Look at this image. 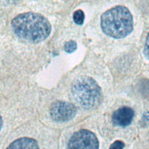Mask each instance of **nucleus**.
I'll return each mask as SVG.
<instances>
[{
	"mask_svg": "<svg viewBox=\"0 0 149 149\" xmlns=\"http://www.w3.org/2000/svg\"><path fill=\"white\" fill-rule=\"evenodd\" d=\"M11 25L18 37L33 43L45 40L51 31V25L48 19L34 12L17 15L12 19Z\"/></svg>",
	"mask_w": 149,
	"mask_h": 149,
	"instance_id": "nucleus-1",
	"label": "nucleus"
},
{
	"mask_svg": "<svg viewBox=\"0 0 149 149\" xmlns=\"http://www.w3.org/2000/svg\"><path fill=\"white\" fill-rule=\"evenodd\" d=\"M84 13L81 9H78L73 13V20L74 22L77 25H82L84 21Z\"/></svg>",
	"mask_w": 149,
	"mask_h": 149,
	"instance_id": "nucleus-8",
	"label": "nucleus"
},
{
	"mask_svg": "<svg viewBox=\"0 0 149 149\" xmlns=\"http://www.w3.org/2000/svg\"><path fill=\"white\" fill-rule=\"evenodd\" d=\"M101 27L102 31L110 37L124 38L133 30L132 15L129 10L124 6H114L101 15Z\"/></svg>",
	"mask_w": 149,
	"mask_h": 149,
	"instance_id": "nucleus-2",
	"label": "nucleus"
},
{
	"mask_svg": "<svg viewBox=\"0 0 149 149\" xmlns=\"http://www.w3.org/2000/svg\"><path fill=\"white\" fill-rule=\"evenodd\" d=\"M99 142L92 132L81 129L75 132L70 139L68 149H98Z\"/></svg>",
	"mask_w": 149,
	"mask_h": 149,
	"instance_id": "nucleus-4",
	"label": "nucleus"
},
{
	"mask_svg": "<svg viewBox=\"0 0 149 149\" xmlns=\"http://www.w3.org/2000/svg\"><path fill=\"white\" fill-rule=\"evenodd\" d=\"M77 45L76 41L70 40L67 41L64 45V50L67 53H72L76 50Z\"/></svg>",
	"mask_w": 149,
	"mask_h": 149,
	"instance_id": "nucleus-9",
	"label": "nucleus"
},
{
	"mask_svg": "<svg viewBox=\"0 0 149 149\" xmlns=\"http://www.w3.org/2000/svg\"><path fill=\"white\" fill-rule=\"evenodd\" d=\"M124 147L125 144L122 141L120 140H116L111 145L109 149H123Z\"/></svg>",
	"mask_w": 149,
	"mask_h": 149,
	"instance_id": "nucleus-10",
	"label": "nucleus"
},
{
	"mask_svg": "<svg viewBox=\"0 0 149 149\" xmlns=\"http://www.w3.org/2000/svg\"><path fill=\"white\" fill-rule=\"evenodd\" d=\"M72 93L78 104L84 108H95L102 99L101 87L91 77L81 76L73 81Z\"/></svg>",
	"mask_w": 149,
	"mask_h": 149,
	"instance_id": "nucleus-3",
	"label": "nucleus"
},
{
	"mask_svg": "<svg viewBox=\"0 0 149 149\" xmlns=\"http://www.w3.org/2000/svg\"><path fill=\"white\" fill-rule=\"evenodd\" d=\"M7 149H40L37 141L31 138L22 137L13 141Z\"/></svg>",
	"mask_w": 149,
	"mask_h": 149,
	"instance_id": "nucleus-7",
	"label": "nucleus"
},
{
	"mask_svg": "<svg viewBox=\"0 0 149 149\" xmlns=\"http://www.w3.org/2000/svg\"><path fill=\"white\" fill-rule=\"evenodd\" d=\"M144 54L146 57L149 60V33L147 35L144 48Z\"/></svg>",
	"mask_w": 149,
	"mask_h": 149,
	"instance_id": "nucleus-11",
	"label": "nucleus"
},
{
	"mask_svg": "<svg viewBox=\"0 0 149 149\" xmlns=\"http://www.w3.org/2000/svg\"><path fill=\"white\" fill-rule=\"evenodd\" d=\"M77 113V109L72 104L64 101H55L50 108L51 118L56 122H66L72 119Z\"/></svg>",
	"mask_w": 149,
	"mask_h": 149,
	"instance_id": "nucleus-5",
	"label": "nucleus"
},
{
	"mask_svg": "<svg viewBox=\"0 0 149 149\" xmlns=\"http://www.w3.org/2000/svg\"><path fill=\"white\" fill-rule=\"evenodd\" d=\"M133 116L134 112L132 108L123 107L113 113L112 120L115 125L124 127L130 124Z\"/></svg>",
	"mask_w": 149,
	"mask_h": 149,
	"instance_id": "nucleus-6",
	"label": "nucleus"
}]
</instances>
